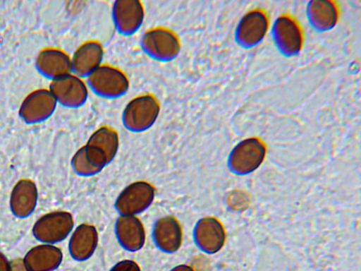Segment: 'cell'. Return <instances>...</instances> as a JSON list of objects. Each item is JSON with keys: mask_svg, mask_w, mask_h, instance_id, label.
<instances>
[{"mask_svg": "<svg viewBox=\"0 0 361 271\" xmlns=\"http://www.w3.org/2000/svg\"><path fill=\"white\" fill-rule=\"evenodd\" d=\"M264 144L256 138L240 141L231 150L228 166L233 174L243 176L256 170L265 156Z\"/></svg>", "mask_w": 361, "mask_h": 271, "instance_id": "cell-1", "label": "cell"}, {"mask_svg": "<svg viewBox=\"0 0 361 271\" xmlns=\"http://www.w3.org/2000/svg\"><path fill=\"white\" fill-rule=\"evenodd\" d=\"M225 231L221 224L215 218L205 217L199 220L194 230V239L200 250L214 254L223 247Z\"/></svg>", "mask_w": 361, "mask_h": 271, "instance_id": "cell-2", "label": "cell"}, {"mask_svg": "<svg viewBox=\"0 0 361 271\" xmlns=\"http://www.w3.org/2000/svg\"><path fill=\"white\" fill-rule=\"evenodd\" d=\"M277 45L287 54L298 53L302 44V34L298 23L288 16L279 17L274 26Z\"/></svg>", "mask_w": 361, "mask_h": 271, "instance_id": "cell-3", "label": "cell"}, {"mask_svg": "<svg viewBox=\"0 0 361 271\" xmlns=\"http://www.w3.org/2000/svg\"><path fill=\"white\" fill-rule=\"evenodd\" d=\"M268 25V18L264 11L257 9L249 11L239 23L237 38L244 45H254L264 37Z\"/></svg>", "mask_w": 361, "mask_h": 271, "instance_id": "cell-4", "label": "cell"}, {"mask_svg": "<svg viewBox=\"0 0 361 271\" xmlns=\"http://www.w3.org/2000/svg\"><path fill=\"white\" fill-rule=\"evenodd\" d=\"M61 253L55 248L35 249L25 257V264L30 271H53L60 265Z\"/></svg>", "mask_w": 361, "mask_h": 271, "instance_id": "cell-5", "label": "cell"}, {"mask_svg": "<svg viewBox=\"0 0 361 271\" xmlns=\"http://www.w3.org/2000/svg\"><path fill=\"white\" fill-rule=\"evenodd\" d=\"M308 16L316 28L326 30L336 24L338 13L331 1H312L308 6Z\"/></svg>", "mask_w": 361, "mask_h": 271, "instance_id": "cell-6", "label": "cell"}, {"mask_svg": "<svg viewBox=\"0 0 361 271\" xmlns=\"http://www.w3.org/2000/svg\"><path fill=\"white\" fill-rule=\"evenodd\" d=\"M109 271H141V270L135 261L123 260L115 264Z\"/></svg>", "mask_w": 361, "mask_h": 271, "instance_id": "cell-7", "label": "cell"}, {"mask_svg": "<svg viewBox=\"0 0 361 271\" xmlns=\"http://www.w3.org/2000/svg\"><path fill=\"white\" fill-rule=\"evenodd\" d=\"M10 271H30L24 261L15 260L10 263Z\"/></svg>", "mask_w": 361, "mask_h": 271, "instance_id": "cell-8", "label": "cell"}, {"mask_svg": "<svg viewBox=\"0 0 361 271\" xmlns=\"http://www.w3.org/2000/svg\"><path fill=\"white\" fill-rule=\"evenodd\" d=\"M0 271H10V263L1 254H0Z\"/></svg>", "mask_w": 361, "mask_h": 271, "instance_id": "cell-9", "label": "cell"}, {"mask_svg": "<svg viewBox=\"0 0 361 271\" xmlns=\"http://www.w3.org/2000/svg\"><path fill=\"white\" fill-rule=\"evenodd\" d=\"M170 271H194L193 269L187 265H179L173 268H172Z\"/></svg>", "mask_w": 361, "mask_h": 271, "instance_id": "cell-10", "label": "cell"}]
</instances>
